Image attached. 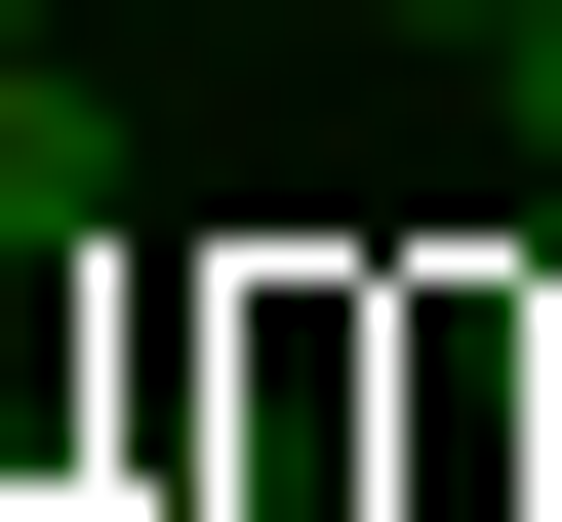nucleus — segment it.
<instances>
[{"label":"nucleus","mask_w":562,"mask_h":522,"mask_svg":"<svg viewBox=\"0 0 562 522\" xmlns=\"http://www.w3.org/2000/svg\"><path fill=\"white\" fill-rule=\"evenodd\" d=\"M362 41H522V0H362Z\"/></svg>","instance_id":"nucleus-3"},{"label":"nucleus","mask_w":562,"mask_h":522,"mask_svg":"<svg viewBox=\"0 0 562 522\" xmlns=\"http://www.w3.org/2000/svg\"><path fill=\"white\" fill-rule=\"evenodd\" d=\"M482 121H522V162H562V0H522V41H482Z\"/></svg>","instance_id":"nucleus-2"},{"label":"nucleus","mask_w":562,"mask_h":522,"mask_svg":"<svg viewBox=\"0 0 562 522\" xmlns=\"http://www.w3.org/2000/svg\"><path fill=\"white\" fill-rule=\"evenodd\" d=\"M0 41H41V0H0Z\"/></svg>","instance_id":"nucleus-5"},{"label":"nucleus","mask_w":562,"mask_h":522,"mask_svg":"<svg viewBox=\"0 0 562 522\" xmlns=\"http://www.w3.org/2000/svg\"><path fill=\"white\" fill-rule=\"evenodd\" d=\"M522 402H562V242H522Z\"/></svg>","instance_id":"nucleus-4"},{"label":"nucleus","mask_w":562,"mask_h":522,"mask_svg":"<svg viewBox=\"0 0 562 522\" xmlns=\"http://www.w3.org/2000/svg\"><path fill=\"white\" fill-rule=\"evenodd\" d=\"M81 201H121V81H81V41H0V281L81 242Z\"/></svg>","instance_id":"nucleus-1"}]
</instances>
